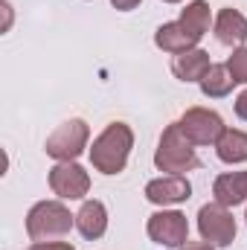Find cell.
Wrapping results in <instances>:
<instances>
[{"label": "cell", "mask_w": 247, "mask_h": 250, "mask_svg": "<svg viewBox=\"0 0 247 250\" xmlns=\"http://www.w3.org/2000/svg\"><path fill=\"white\" fill-rule=\"evenodd\" d=\"M76 230L87 242L102 239L105 230H108V209H105V204L102 201H84L82 209L76 212Z\"/></svg>", "instance_id": "cell-10"}, {"label": "cell", "mask_w": 247, "mask_h": 250, "mask_svg": "<svg viewBox=\"0 0 247 250\" xmlns=\"http://www.w3.org/2000/svg\"><path fill=\"white\" fill-rule=\"evenodd\" d=\"M209 21H212V15H209L206 0H192V3H186V9L181 12V23L186 26V32L195 35L198 41L209 32Z\"/></svg>", "instance_id": "cell-16"}, {"label": "cell", "mask_w": 247, "mask_h": 250, "mask_svg": "<svg viewBox=\"0 0 247 250\" xmlns=\"http://www.w3.org/2000/svg\"><path fill=\"white\" fill-rule=\"evenodd\" d=\"M3 12H6V23H3V29H9V23H12V6L3 0Z\"/></svg>", "instance_id": "cell-23"}, {"label": "cell", "mask_w": 247, "mask_h": 250, "mask_svg": "<svg viewBox=\"0 0 247 250\" xmlns=\"http://www.w3.org/2000/svg\"><path fill=\"white\" fill-rule=\"evenodd\" d=\"M178 250H215L209 242H186L184 248H178Z\"/></svg>", "instance_id": "cell-22"}, {"label": "cell", "mask_w": 247, "mask_h": 250, "mask_svg": "<svg viewBox=\"0 0 247 250\" xmlns=\"http://www.w3.org/2000/svg\"><path fill=\"white\" fill-rule=\"evenodd\" d=\"M87 140H90V128L84 120H67L62 123L44 143V151L59 160V163H67V160H76L84 148H87Z\"/></svg>", "instance_id": "cell-4"}, {"label": "cell", "mask_w": 247, "mask_h": 250, "mask_svg": "<svg viewBox=\"0 0 247 250\" xmlns=\"http://www.w3.org/2000/svg\"><path fill=\"white\" fill-rule=\"evenodd\" d=\"M145 198L157 207H175L192 198V184L184 175H169V178H157L145 184Z\"/></svg>", "instance_id": "cell-9"}, {"label": "cell", "mask_w": 247, "mask_h": 250, "mask_svg": "<svg viewBox=\"0 0 247 250\" xmlns=\"http://www.w3.org/2000/svg\"><path fill=\"white\" fill-rule=\"evenodd\" d=\"M233 84H236V79L230 76L227 64H212L209 73L201 79V93L209 96V99H221L233 90Z\"/></svg>", "instance_id": "cell-17"}, {"label": "cell", "mask_w": 247, "mask_h": 250, "mask_svg": "<svg viewBox=\"0 0 247 250\" xmlns=\"http://www.w3.org/2000/svg\"><path fill=\"white\" fill-rule=\"evenodd\" d=\"M227 70H230V76L236 79V84H239V82L247 84V47L233 50V56L227 59Z\"/></svg>", "instance_id": "cell-18"}, {"label": "cell", "mask_w": 247, "mask_h": 250, "mask_svg": "<svg viewBox=\"0 0 247 250\" xmlns=\"http://www.w3.org/2000/svg\"><path fill=\"white\" fill-rule=\"evenodd\" d=\"M148 239L163 248H184L189 242V221L178 209H160L148 218Z\"/></svg>", "instance_id": "cell-7"}, {"label": "cell", "mask_w": 247, "mask_h": 250, "mask_svg": "<svg viewBox=\"0 0 247 250\" xmlns=\"http://www.w3.org/2000/svg\"><path fill=\"white\" fill-rule=\"evenodd\" d=\"M111 3H114V6H117L120 12H131V9H137V6H140L143 0H111Z\"/></svg>", "instance_id": "cell-21"}, {"label": "cell", "mask_w": 247, "mask_h": 250, "mask_svg": "<svg viewBox=\"0 0 247 250\" xmlns=\"http://www.w3.org/2000/svg\"><path fill=\"white\" fill-rule=\"evenodd\" d=\"M154 44H157L163 53H172V56H178V53L192 50V47L198 44V38L186 32V26L181 23V21H172V23H163V26L154 32Z\"/></svg>", "instance_id": "cell-14"}, {"label": "cell", "mask_w": 247, "mask_h": 250, "mask_svg": "<svg viewBox=\"0 0 247 250\" xmlns=\"http://www.w3.org/2000/svg\"><path fill=\"white\" fill-rule=\"evenodd\" d=\"M209 53L206 50H201V47H192V50H186V53H178L175 59H172V73L181 79V82H198L201 84V79L209 73Z\"/></svg>", "instance_id": "cell-11"}, {"label": "cell", "mask_w": 247, "mask_h": 250, "mask_svg": "<svg viewBox=\"0 0 247 250\" xmlns=\"http://www.w3.org/2000/svg\"><path fill=\"white\" fill-rule=\"evenodd\" d=\"M198 233L212 248H230L236 239V218L224 204H204L198 209Z\"/></svg>", "instance_id": "cell-5"}, {"label": "cell", "mask_w": 247, "mask_h": 250, "mask_svg": "<svg viewBox=\"0 0 247 250\" xmlns=\"http://www.w3.org/2000/svg\"><path fill=\"white\" fill-rule=\"evenodd\" d=\"M154 166L169 175H186V172L198 169V154H195L189 137L181 131V123L169 125L163 131L157 151H154Z\"/></svg>", "instance_id": "cell-2"}, {"label": "cell", "mask_w": 247, "mask_h": 250, "mask_svg": "<svg viewBox=\"0 0 247 250\" xmlns=\"http://www.w3.org/2000/svg\"><path fill=\"white\" fill-rule=\"evenodd\" d=\"M76 224V215H70V209L62 201H38L29 212H26V233L32 242H53L70 233V227Z\"/></svg>", "instance_id": "cell-3"}, {"label": "cell", "mask_w": 247, "mask_h": 250, "mask_svg": "<svg viewBox=\"0 0 247 250\" xmlns=\"http://www.w3.org/2000/svg\"><path fill=\"white\" fill-rule=\"evenodd\" d=\"M26 250H76V248L67 245V242H32Z\"/></svg>", "instance_id": "cell-19"}, {"label": "cell", "mask_w": 247, "mask_h": 250, "mask_svg": "<svg viewBox=\"0 0 247 250\" xmlns=\"http://www.w3.org/2000/svg\"><path fill=\"white\" fill-rule=\"evenodd\" d=\"M215 154L221 163H245L247 160V134L239 128H224V134L215 143Z\"/></svg>", "instance_id": "cell-15"}, {"label": "cell", "mask_w": 247, "mask_h": 250, "mask_svg": "<svg viewBox=\"0 0 247 250\" xmlns=\"http://www.w3.org/2000/svg\"><path fill=\"white\" fill-rule=\"evenodd\" d=\"M224 128V120L209 108H189L181 117V131L189 137L192 146H215Z\"/></svg>", "instance_id": "cell-6"}, {"label": "cell", "mask_w": 247, "mask_h": 250, "mask_svg": "<svg viewBox=\"0 0 247 250\" xmlns=\"http://www.w3.org/2000/svg\"><path fill=\"white\" fill-rule=\"evenodd\" d=\"M50 189H53L59 198H64V201H79V198H84L87 189H90V175H87L79 163H73V160L56 163V166L50 169Z\"/></svg>", "instance_id": "cell-8"}, {"label": "cell", "mask_w": 247, "mask_h": 250, "mask_svg": "<svg viewBox=\"0 0 247 250\" xmlns=\"http://www.w3.org/2000/svg\"><path fill=\"white\" fill-rule=\"evenodd\" d=\"M236 117L247 123V90H242V93H239V99H236Z\"/></svg>", "instance_id": "cell-20"}, {"label": "cell", "mask_w": 247, "mask_h": 250, "mask_svg": "<svg viewBox=\"0 0 247 250\" xmlns=\"http://www.w3.org/2000/svg\"><path fill=\"white\" fill-rule=\"evenodd\" d=\"M215 38L224 47H242L247 41V18L236 9H221L215 18Z\"/></svg>", "instance_id": "cell-12"}, {"label": "cell", "mask_w": 247, "mask_h": 250, "mask_svg": "<svg viewBox=\"0 0 247 250\" xmlns=\"http://www.w3.org/2000/svg\"><path fill=\"white\" fill-rule=\"evenodd\" d=\"M134 148V131L125 123H111L90 146V163L102 175H120Z\"/></svg>", "instance_id": "cell-1"}, {"label": "cell", "mask_w": 247, "mask_h": 250, "mask_svg": "<svg viewBox=\"0 0 247 250\" xmlns=\"http://www.w3.org/2000/svg\"><path fill=\"white\" fill-rule=\"evenodd\" d=\"M163 3H181V0H163Z\"/></svg>", "instance_id": "cell-24"}, {"label": "cell", "mask_w": 247, "mask_h": 250, "mask_svg": "<svg viewBox=\"0 0 247 250\" xmlns=\"http://www.w3.org/2000/svg\"><path fill=\"white\" fill-rule=\"evenodd\" d=\"M212 195H215V201L224 204L227 209L245 204L247 201V172H227V175H218L215 184H212Z\"/></svg>", "instance_id": "cell-13"}]
</instances>
